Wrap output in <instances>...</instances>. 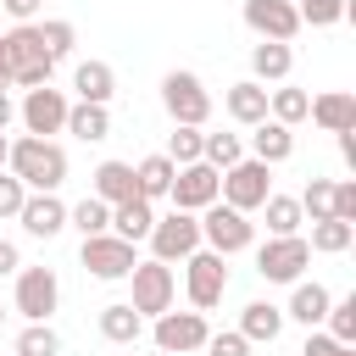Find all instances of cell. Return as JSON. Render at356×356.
I'll return each instance as SVG.
<instances>
[{
	"instance_id": "37",
	"label": "cell",
	"mask_w": 356,
	"mask_h": 356,
	"mask_svg": "<svg viewBox=\"0 0 356 356\" xmlns=\"http://www.w3.org/2000/svg\"><path fill=\"white\" fill-rule=\"evenodd\" d=\"M200 139H206V128H184V122H172V134H167V156H172V167L200 161Z\"/></svg>"
},
{
	"instance_id": "12",
	"label": "cell",
	"mask_w": 356,
	"mask_h": 356,
	"mask_svg": "<svg viewBox=\"0 0 356 356\" xmlns=\"http://www.w3.org/2000/svg\"><path fill=\"white\" fill-rule=\"evenodd\" d=\"M56 300H61V284L50 267H17V312L28 323H50Z\"/></svg>"
},
{
	"instance_id": "26",
	"label": "cell",
	"mask_w": 356,
	"mask_h": 356,
	"mask_svg": "<svg viewBox=\"0 0 356 356\" xmlns=\"http://www.w3.org/2000/svg\"><path fill=\"white\" fill-rule=\"evenodd\" d=\"M128 195H139V189H134V161H100V167H95V200L117 206V200H128Z\"/></svg>"
},
{
	"instance_id": "17",
	"label": "cell",
	"mask_w": 356,
	"mask_h": 356,
	"mask_svg": "<svg viewBox=\"0 0 356 356\" xmlns=\"http://www.w3.org/2000/svg\"><path fill=\"white\" fill-rule=\"evenodd\" d=\"M306 117H312L323 134H345V128H356V95H350V89H328V95H317V100L306 106Z\"/></svg>"
},
{
	"instance_id": "16",
	"label": "cell",
	"mask_w": 356,
	"mask_h": 356,
	"mask_svg": "<svg viewBox=\"0 0 356 356\" xmlns=\"http://www.w3.org/2000/svg\"><path fill=\"white\" fill-rule=\"evenodd\" d=\"M17 222H22L33 239H56V234L67 228V206L56 200V189H39V195H28V200H22Z\"/></svg>"
},
{
	"instance_id": "22",
	"label": "cell",
	"mask_w": 356,
	"mask_h": 356,
	"mask_svg": "<svg viewBox=\"0 0 356 356\" xmlns=\"http://www.w3.org/2000/svg\"><path fill=\"white\" fill-rule=\"evenodd\" d=\"M100 334H106L111 345H139V334H145V317H139L128 300H111V306H100Z\"/></svg>"
},
{
	"instance_id": "45",
	"label": "cell",
	"mask_w": 356,
	"mask_h": 356,
	"mask_svg": "<svg viewBox=\"0 0 356 356\" xmlns=\"http://www.w3.org/2000/svg\"><path fill=\"white\" fill-rule=\"evenodd\" d=\"M17 267H22V261H17V245H11V239H0V278H6V273H17Z\"/></svg>"
},
{
	"instance_id": "18",
	"label": "cell",
	"mask_w": 356,
	"mask_h": 356,
	"mask_svg": "<svg viewBox=\"0 0 356 356\" xmlns=\"http://www.w3.org/2000/svg\"><path fill=\"white\" fill-rule=\"evenodd\" d=\"M250 156H256V161H267V167L289 161V156H295V128H284V122L261 117V122H256V134H250Z\"/></svg>"
},
{
	"instance_id": "28",
	"label": "cell",
	"mask_w": 356,
	"mask_h": 356,
	"mask_svg": "<svg viewBox=\"0 0 356 356\" xmlns=\"http://www.w3.org/2000/svg\"><path fill=\"white\" fill-rule=\"evenodd\" d=\"M172 172H178V167H172L167 150H161V156H145V161L134 167V189H139L145 200H161V195L172 189Z\"/></svg>"
},
{
	"instance_id": "10",
	"label": "cell",
	"mask_w": 356,
	"mask_h": 356,
	"mask_svg": "<svg viewBox=\"0 0 356 356\" xmlns=\"http://www.w3.org/2000/svg\"><path fill=\"white\" fill-rule=\"evenodd\" d=\"M172 206L178 211H206L217 195H222V172L211 167V161H184L178 172H172Z\"/></svg>"
},
{
	"instance_id": "48",
	"label": "cell",
	"mask_w": 356,
	"mask_h": 356,
	"mask_svg": "<svg viewBox=\"0 0 356 356\" xmlns=\"http://www.w3.org/2000/svg\"><path fill=\"white\" fill-rule=\"evenodd\" d=\"M0 89H11V67H6V56H0Z\"/></svg>"
},
{
	"instance_id": "15",
	"label": "cell",
	"mask_w": 356,
	"mask_h": 356,
	"mask_svg": "<svg viewBox=\"0 0 356 356\" xmlns=\"http://www.w3.org/2000/svg\"><path fill=\"white\" fill-rule=\"evenodd\" d=\"M245 22H250V33H261V39H284V44L300 33L295 0H245Z\"/></svg>"
},
{
	"instance_id": "31",
	"label": "cell",
	"mask_w": 356,
	"mask_h": 356,
	"mask_svg": "<svg viewBox=\"0 0 356 356\" xmlns=\"http://www.w3.org/2000/svg\"><path fill=\"white\" fill-rule=\"evenodd\" d=\"M261 211H267V234H300V200L295 195H267L261 200Z\"/></svg>"
},
{
	"instance_id": "29",
	"label": "cell",
	"mask_w": 356,
	"mask_h": 356,
	"mask_svg": "<svg viewBox=\"0 0 356 356\" xmlns=\"http://www.w3.org/2000/svg\"><path fill=\"white\" fill-rule=\"evenodd\" d=\"M350 239H356V222H339V217H317L312 222V250H323V256H339V250H350Z\"/></svg>"
},
{
	"instance_id": "9",
	"label": "cell",
	"mask_w": 356,
	"mask_h": 356,
	"mask_svg": "<svg viewBox=\"0 0 356 356\" xmlns=\"http://www.w3.org/2000/svg\"><path fill=\"white\" fill-rule=\"evenodd\" d=\"M184 289H189V306L195 312H211L217 300H222V289H228V267H222V256L217 250H189L184 256Z\"/></svg>"
},
{
	"instance_id": "20",
	"label": "cell",
	"mask_w": 356,
	"mask_h": 356,
	"mask_svg": "<svg viewBox=\"0 0 356 356\" xmlns=\"http://www.w3.org/2000/svg\"><path fill=\"white\" fill-rule=\"evenodd\" d=\"M156 200H145V195H128V200H117L111 206V234L117 239H145L150 234V222H156V211H150Z\"/></svg>"
},
{
	"instance_id": "8",
	"label": "cell",
	"mask_w": 356,
	"mask_h": 356,
	"mask_svg": "<svg viewBox=\"0 0 356 356\" xmlns=\"http://www.w3.org/2000/svg\"><path fill=\"white\" fill-rule=\"evenodd\" d=\"M128 278H134V300H128V306H134L139 317H161V312L172 306V295H178L172 267H167V261H156V256H150V261H134V273H128Z\"/></svg>"
},
{
	"instance_id": "1",
	"label": "cell",
	"mask_w": 356,
	"mask_h": 356,
	"mask_svg": "<svg viewBox=\"0 0 356 356\" xmlns=\"http://www.w3.org/2000/svg\"><path fill=\"white\" fill-rule=\"evenodd\" d=\"M6 172H17L28 195H39V189H61V184H67V150H61L56 139L22 134L17 145H6Z\"/></svg>"
},
{
	"instance_id": "6",
	"label": "cell",
	"mask_w": 356,
	"mask_h": 356,
	"mask_svg": "<svg viewBox=\"0 0 356 356\" xmlns=\"http://www.w3.org/2000/svg\"><path fill=\"white\" fill-rule=\"evenodd\" d=\"M267 195H273L267 161H256V156H239L234 167H222V195H217V200H228L234 211H256Z\"/></svg>"
},
{
	"instance_id": "13",
	"label": "cell",
	"mask_w": 356,
	"mask_h": 356,
	"mask_svg": "<svg viewBox=\"0 0 356 356\" xmlns=\"http://www.w3.org/2000/svg\"><path fill=\"white\" fill-rule=\"evenodd\" d=\"M206 312H161L156 317V350H167V356H189V350H200L206 345Z\"/></svg>"
},
{
	"instance_id": "25",
	"label": "cell",
	"mask_w": 356,
	"mask_h": 356,
	"mask_svg": "<svg viewBox=\"0 0 356 356\" xmlns=\"http://www.w3.org/2000/svg\"><path fill=\"white\" fill-rule=\"evenodd\" d=\"M67 134L83 139V145H95V139L111 134V111L95 106V100H78V106H67Z\"/></svg>"
},
{
	"instance_id": "46",
	"label": "cell",
	"mask_w": 356,
	"mask_h": 356,
	"mask_svg": "<svg viewBox=\"0 0 356 356\" xmlns=\"http://www.w3.org/2000/svg\"><path fill=\"white\" fill-rule=\"evenodd\" d=\"M339 156L356 167V128H345V134H339Z\"/></svg>"
},
{
	"instance_id": "11",
	"label": "cell",
	"mask_w": 356,
	"mask_h": 356,
	"mask_svg": "<svg viewBox=\"0 0 356 356\" xmlns=\"http://www.w3.org/2000/svg\"><path fill=\"white\" fill-rule=\"evenodd\" d=\"M78 256H83V267H89L95 278H106V284H111V278H128L134 261H139V256H134V239H117L111 228H106V234H89Z\"/></svg>"
},
{
	"instance_id": "34",
	"label": "cell",
	"mask_w": 356,
	"mask_h": 356,
	"mask_svg": "<svg viewBox=\"0 0 356 356\" xmlns=\"http://www.w3.org/2000/svg\"><path fill=\"white\" fill-rule=\"evenodd\" d=\"M239 156H245L239 134H206V139H200V161H211L217 172H222V167H234Z\"/></svg>"
},
{
	"instance_id": "41",
	"label": "cell",
	"mask_w": 356,
	"mask_h": 356,
	"mask_svg": "<svg viewBox=\"0 0 356 356\" xmlns=\"http://www.w3.org/2000/svg\"><path fill=\"white\" fill-rule=\"evenodd\" d=\"M22 200H28L22 178H17V172H0V217H17V211H22Z\"/></svg>"
},
{
	"instance_id": "39",
	"label": "cell",
	"mask_w": 356,
	"mask_h": 356,
	"mask_svg": "<svg viewBox=\"0 0 356 356\" xmlns=\"http://www.w3.org/2000/svg\"><path fill=\"white\" fill-rule=\"evenodd\" d=\"M39 33H44V50H50L56 61H61V56H72V39H78V33H72V22H61V17H50V22L39 28Z\"/></svg>"
},
{
	"instance_id": "4",
	"label": "cell",
	"mask_w": 356,
	"mask_h": 356,
	"mask_svg": "<svg viewBox=\"0 0 356 356\" xmlns=\"http://www.w3.org/2000/svg\"><path fill=\"white\" fill-rule=\"evenodd\" d=\"M161 106L184 128H206V117H211V95H206V83L195 72H167L161 78Z\"/></svg>"
},
{
	"instance_id": "14",
	"label": "cell",
	"mask_w": 356,
	"mask_h": 356,
	"mask_svg": "<svg viewBox=\"0 0 356 356\" xmlns=\"http://www.w3.org/2000/svg\"><path fill=\"white\" fill-rule=\"evenodd\" d=\"M22 128H28V134H39V139L61 134V128H67V95H61V89H50V83L28 89V95H22Z\"/></svg>"
},
{
	"instance_id": "30",
	"label": "cell",
	"mask_w": 356,
	"mask_h": 356,
	"mask_svg": "<svg viewBox=\"0 0 356 356\" xmlns=\"http://www.w3.org/2000/svg\"><path fill=\"white\" fill-rule=\"evenodd\" d=\"M306 106H312V95H306V89H267V117H273V122H284V128L306 122Z\"/></svg>"
},
{
	"instance_id": "43",
	"label": "cell",
	"mask_w": 356,
	"mask_h": 356,
	"mask_svg": "<svg viewBox=\"0 0 356 356\" xmlns=\"http://www.w3.org/2000/svg\"><path fill=\"white\" fill-rule=\"evenodd\" d=\"M300 356H350V345H339V339H334V334H312V339H306V350H300Z\"/></svg>"
},
{
	"instance_id": "32",
	"label": "cell",
	"mask_w": 356,
	"mask_h": 356,
	"mask_svg": "<svg viewBox=\"0 0 356 356\" xmlns=\"http://www.w3.org/2000/svg\"><path fill=\"white\" fill-rule=\"evenodd\" d=\"M67 222H72L83 239H89V234H106V228H111V206H106V200H95V195H83V200L67 211Z\"/></svg>"
},
{
	"instance_id": "35",
	"label": "cell",
	"mask_w": 356,
	"mask_h": 356,
	"mask_svg": "<svg viewBox=\"0 0 356 356\" xmlns=\"http://www.w3.org/2000/svg\"><path fill=\"white\" fill-rule=\"evenodd\" d=\"M323 323H328V334H334L339 345H356V295H345V300H328Z\"/></svg>"
},
{
	"instance_id": "36",
	"label": "cell",
	"mask_w": 356,
	"mask_h": 356,
	"mask_svg": "<svg viewBox=\"0 0 356 356\" xmlns=\"http://www.w3.org/2000/svg\"><path fill=\"white\" fill-rule=\"evenodd\" d=\"M17 356H61L56 328H50V323H28V328L17 334Z\"/></svg>"
},
{
	"instance_id": "49",
	"label": "cell",
	"mask_w": 356,
	"mask_h": 356,
	"mask_svg": "<svg viewBox=\"0 0 356 356\" xmlns=\"http://www.w3.org/2000/svg\"><path fill=\"white\" fill-rule=\"evenodd\" d=\"M6 145H11V139H6V134H0V167H6Z\"/></svg>"
},
{
	"instance_id": "27",
	"label": "cell",
	"mask_w": 356,
	"mask_h": 356,
	"mask_svg": "<svg viewBox=\"0 0 356 356\" xmlns=\"http://www.w3.org/2000/svg\"><path fill=\"white\" fill-rule=\"evenodd\" d=\"M328 300H334V295H328V289H323L317 278H312V284H300V278H295V295H289L284 317H295V323L317 328V323H323V312H328Z\"/></svg>"
},
{
	"instance_id": "38",
	"label": "cell",
	"mask_w": 356,
	"mask_h": 356,
	"mask_svg": "<svg viewBox=\"0 0 356 356\" xmlns=\"http://www.w3.org/2000/svg\"><path fill=\"white\" fill-rule=\"evenodd\" d=\"M300 211H312V222H317V217H334V184H328V178H312V184L300 189Z\"/></svg>"
},
{
	"instance_id": "21",
	"label": "cell",
	"mask_w": 356,
	"mask_h": 356,
	"mask_svg": "<svg viewBox=\"0 0 356 356\" xmlns=\"http://www.w3.org/2000/svg\"><path fill=\"white\" fill-rule=\"evenodd\" d=\"M222 106H228V117H234V122L256 128V122L267 117V83L245 78V83H234V89H228V100H222Z\"/></svg>"
},
{
	"instance_id": "7",
	"label": "cell",
	"mask_w": 356,
	"mask_h": 356,
	"mask_svg": "<svg viewBox=\"0 0 356 356\" xmlns=\"http://www.w3.org/2000/svg\"><path fill=\"white\" fill-rule=\"evenodd\" d=\"M306 261H312V245H306L300 234H273V239L256 250V273H261L267 284H295V278L306 273Z\"/></svg>"
},
{
	"instance_id": "47",
	"label": "cell",
	"mask_w": 356,
	"mask_h": 356,
	"mask_svg": "<svg viewBox=\"0 0 356 356\" xmlns=\"http://www.w3.org/2000/svg\"><path fill=\"white\" fill-rule=\"evenodd\" d=\"M11 117H17V106H11V95H6V89H0V134H6V128H11Z\"/></svg>"
},
{
	"instance_id": "44",
	"label": "cell",
	"mask_w": 356,
	"mask_h": 356,
	"mask_svg": "<svg viewBox=\"0 0 356 356\" xmlns=\"http://www.w3.org/2000/svg\"><path fill=\"white\" fill-rule=\"evenodd\" d=\"M0 6H6L17 22H33V11H39V0H0Z\"/></svg>"
},
{
	"instance_id": "24",
	"label": "cell",
	"mask_w": 356,
	"mask_h": 356,
	"mask_svg": "<svg viewBox=\"0 0 356 356\" xmlns=\"http://www.w3.org/2000/svg\"><path fill=\"white\" fill-rule=\"evenodd\" d=\"M72 89H78V100H95V106H106V100L117 95V72H111L106 61H78V72H72Z\"/></svg>"
},
{
	"instance_id": "19",
	"label": "cell",
	"mask_w": 356,
	"mask_h": 356,
	"mask_svg": "<svg viewBox=\"0 0 356 356\" xmlns=\"http://www.w3.org/2000/svg\"><path fill=\"white\" fill-rule=\"evenodd\" d=\"M289 67H295V50H289L284 39H261V44L250 50V72H256V83H284Z\"/></svg>"
},
{
	"instance_id": "2",
	"label": "cell",
	"mask_w": 356,
	"mask_h": 356,
	"mask_svg": "<svg viewBox=\"0 0 356 356\" xmlns=\"http://www.w3.org/2000/svg\"><path fill=\"white\" fill-rule=\"evenodd\" d=\"M0 56H6L17 89H39V83H50V72H56V56L44 50V33H39L33 22H17L11 33H0Z\"/></svg>"
},
{
	"instance_id": "33",
	"label": "cell",
	"mask_w": 356,
	"mask_h": 356,
	"mask_svg": "<svg viewBox=\"0 0 356 356\" xmlns=\"http://www.w3.org/2000/svg\"><path fill=\"white\" fill-rule=\"evenodd\" d=\"M345 11H350V0H300L295 6L300 28H334V22H345Z\"/></svg>"
},
{
	"instance_id": "23",
	"label": "cell",
	"mask_w": 356,
	"mask_h": 356,
	"mask_svg": "<svg viewBox=\"0 0 356 356\" xmlns=\"http://www.w3.org/2000/svg\"><path fill=\"white\" fill-rule=\"evenodd\" d=\"M239 334H245L250 345H261V339L273 345V339L284 334V312H278L273 300H250V306L239 312Z\"/></svg>"
},
{
	"instance_id": "40",
	"label": "cell",
	"mask_w": 356,
	"mask_h": 356,
	"mask_svg": "<svg viewBox=\"0 0 356 356\" xmlns=\"http://www.w3.org/2000/svg\"><path fill=\"white\" fill-rule=\"evenodd\" d=\"M206 356H250V339L234 328V334H206V345H200Z\"/></svg>"
},
{
	"instance_id": "3",
	"label": "cell",
	"mask_w": 356,
	"mask_h": 356,
	"mask_svg": "<svg viewBox=\"0 0 356 356\" xmlns=\"http://www.w3.org/2000/svg\"><path fill=\"white\" fill-rule=\"evenodd\" d=\"M200 245L217 250V256L250 250V245H256V222H250V211H234L228 200H211V206L200 211Z\"/></svg>"
},
{
	"instance_id": "5",
	"label": "cell",
	"mask_w": 356,
	"mask_h": 356,
	"mask_svg": "<svg viewBox=\"0 0 356 356\" xmlns=\"http://www.w3.org/2000/svg\"><path fill=\"white\" fill-rule=\"evenodd\" d=\"M145 239H150L156 261H167V267H172V261H184L189 250H200V217L172 206L167 217H156V222H150V234H145Z\"/></svg>"
},
{
	"instance_id": "50",
	"label": "cell",
	"mask_w": 356,
	"mask_h": 356,
	"mask_svg": "<svg viewBox=\"0 0 356 356\" xmlns=\"http://www.w3.org/2000/svg\"><path fill=\"white\" fill-rule=\"evenodd\" d=\"M0 323H6V312H0Z\"/></svg>"
},
{
	"instance_id": "42",
	"label": "cell",
	"mask_w": 356,
	"mask_h": 356,
	"mask_svg": "<svg viewBox=\"0 0 356 356\" xmlns=\"http://www.w3.org/2000/svg\"><path fill=\"white\" fill-rule=\"evenodd\" d=\"M334 217H339V222H356V178L334 184Z\"/></svg>"
}]
</instances>
